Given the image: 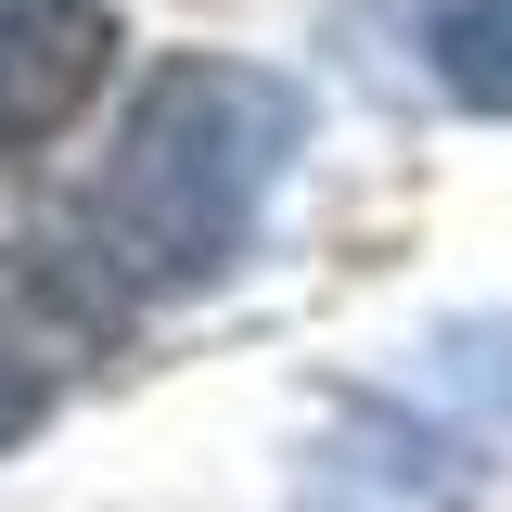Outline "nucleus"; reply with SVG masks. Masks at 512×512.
Here are the masks:
<instances>
[{"label":"nucleus","instance_id":"f257e3e1","mask_svg":"<svg viewBox=\"0 0 512 512\" xmlns=\"http://www.w3.org/2000/svg\"><path fill=\"white\" fill-rule=\"evenodd\" d=\"M308 154V90L244 52H167V77L128 103L103 180L77 192V256L52 295L77 333H116L128 308H167L231 282L269 218V192Z\"/></svg>","mask_w":512,"mask_h":512},{"label":"nucleus","instance_id":"f03ea898","mask_svg":"<svg viewBox=\"0 0 512 512\" xmlns=\"http://www.w3.org/2000/svg\"><path fill=\"white\" fill-rule=\"evenodd\" d=\"M487 487V448L461 423H423L397 397H359L295 474V512H461Z\"/></svg>","mask_w":512,"mask_h":512},{"label":"nucleus","instance_id":"7ed1b4c3","mask_svg":"<svg viewBox=\"0 0 512 512\" xmlns=\"http://www.w3.org/2000/svg\"><path fill=\"white\" fill-rule=\"evenodd\" d=\"M116 77V0H0V154H39Z\"/></svg>","mask_w":512,"mask_h":512},{"label":"nucleus","instance_id":"20e7f679","mask_svg":"<svg viewBox=\"0 0 512 512\" xmlns=\"http://www.w3.org/2000/svg\"><path fill=\"white\" fill-rule=\"evenodd\" d=\"M423 52H436V90L461 116H512V0H448Z\"/></svg>","mask_w":512,"mask_h":512},{"label":"nucleus","instance_id":"39448f33","mask_svg":"<svg viewBox=\"0 0 512 512\" xmlns=\"http://www.w3.org/2000/svg\"><path fill=\"white\" fill-rule=\"evenodd\" d=\"M39 423H52V372L39 359H0V448H26Z\"/></svg>","mask_w":512,"mask_h":512}]
</instances>
